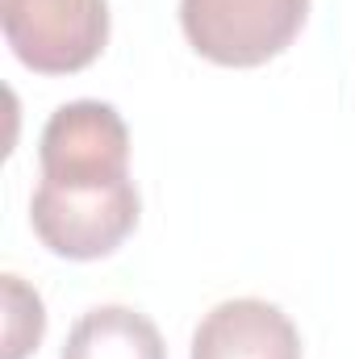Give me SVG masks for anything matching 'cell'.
<instances>
[{
	"label": "cell",
	"instance_id": "1",
	"mask_svg": "<svg viewBox=\"0 0 355 359\" xmlns=\"http://www.w3.org/2000/svg\"><path fill=\"white\" fill-rule=\"evenodd\" d=\"M29 222L42 247L63 259H100L126 243L138 226V188L134 180L100 184H59L42 180L29 201Z\"/></svg>",
	"mask_w": 355,
	"mask_h": 359
},
{
	"label": "cell",
	"instance_id": "2",
	"mask_svg": "<svg viewBox=\"0 0 355 359\" xmlns=\"http://www.w3.org/2000/svg\"><path fill=\"white\" fill-rule=\"evenodd\" d=\"M309 0H180V25L196 55L222 67H260L293 46Z\"/></svg>",
	"mask_w": 355,
	"mask_h": 359
},
{
	"label": "cell",
	"instance_id": "3",
	"mask_svg": "<svg viewBox=\"0 0 355 359\" xmlns=\"http://www.w3.org/2000/svg\"><path fill=\"white\" fill-rule=\"evenodd\" d=\"M0 25L13 55L42 72L67 76L88 67L109 42L105 0H0Z\"/></svg>",
	"mask_w": 355,
	"mask_h": 359
},
{
	"label": "cell",
	"instance_id": "4",
	"mask_svg": "<svg viewBox=\"0 0 355 359\" xmlns=\"http://www.w3.org/2000/svg\"><path fill=\"white\" fill-rule=\"evenodd\" d=\"M42 180L100 184L130 176V130L105 100H72L51 113L38 138Z\"/></svg>",
	"mask_w": 355,
	"mask_h": 359
},
{
	"label": "cell",
	"instance_id": "5",
	"mask_svg": "<svg viewBox=\"0 0 355 359\" xmlns=\"http://www.w3.org/2000/svg\"><path fill=\"white\" fill-rule=\"evenodd\" d=\"M192 359H301V334L260 297H239L213 305L196 334H192Z\"/></svg>",
	"mask_w": 355,
	"mask_h": 359
},
{
	"label": "cell",
	"instance_id": "6",
	"mask_svg": "<svg viewBox=\"0 0 355 359\" xmlns=\"http://www.w3.org/2000/svg\"><path fill=\"white\" fill-rule=\"evenodd\" d=\"M59 359H168V347L147 313L126 305H100L72 326Z\"/></svg>",
	"mask_w": 355,
	"mask_h": 359
},
{
	"label": "cell",
	"instance_id": "7",
	"mask_svg": "<svg viewBox=\"0 0 355 359\" xmlns=\"http://www.w3.org/2000/svg\"><path fill=\"white\" fill-rule=\"evenodd\" d=\"M4 309H8V322H4V355L0 359H25L29 347H38L42 326H46L42 301L17 276H4Z\"/></svg>",
	"mask_w": 355,
	"mask_h": 359
}]
</instances>
